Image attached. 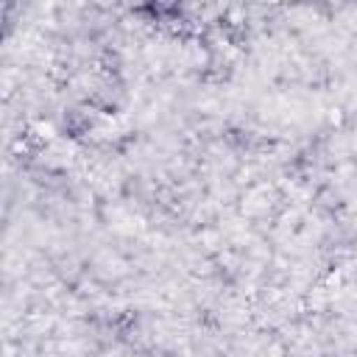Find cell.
<instances>
[{"mask_svg": "<svg viewBox=\"0 0 357 357\" xmlns=\"http://www.w3.org/2000/svg\"><path fill=\"white\" fill-rule=\"evenodd\" d=\"M61 128H64L67 137H84L92 128V114L86 109H67L64 120H61Z\"/></svg>", "mask_w": 357, "mask_h": 357, "instance_id": "7a4b0ae2", "label": "cell"}, {"mask_svg": "<svg viewBox=\"0 0 357 357\" xmlns=\"http://www.w3.org/2000/svg\"><path fill=\"white\" fill-rule=\"evenodd\" d=\"M184 8V0H142L139 11L153 22H176Z\"/></svg>", "mask_w": 357, "mask_h": 357, "instance_id": "6da1fadb", "label": "cell"}]
</instances>
